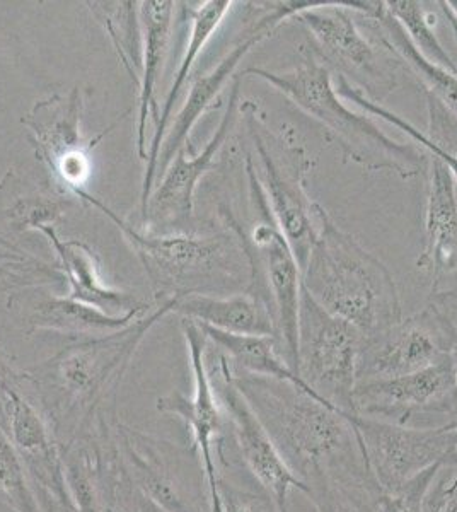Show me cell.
<instances>
[{"instance_id":"cell-1","label":"cell","mask_w":457,"mask_h":512,"mask_svg":"<svg viewBox=\"0 0 457 512\" xmlns=\"http://www.w3.org/2000/svg\"><path fill=\"white\" fill-rule=\"evenodd\" d=\"M316 214L318 238L302 272V286L328 313L355 326L365 342L388 332L403 320L393 275L319 204Z\"/></svg>"},{"instance_id":"cell-2","label":"cell","mask_w":457,"mask_h":512,"mask_svg":"<svg viewBox=\"0 0 457 512\" xmlns=\"http://www.w3.org/2000/svg\"><path fill=\"white\" fill-rule=\"evenodd\" d=\"M236 381L294 472L306 477L314 470H330L336 477L357 480L347 470L353 466L348 453L355 439L347 412L318 402L294 384L265 378Z\"/></svg>"},{"instance_id":"cell-3","label":"cell","mask_w":457,"mask_h":512,"mask_svg":"<svg viewBox=\"0 0 457 512\" xmlns=\"http://www.w3.org/2000/svg\"><path fill=\"white\" fill-rule=\"evenodd\" d=\"M241 76H255L272 84L307 115L316 118L340 146L347 161L369 171H391L401 178H413L422 171L423 156L415 147L391 139L371 118L343 103L331 72L324 65L311 60L280 74L249 67Z\"/></svg>"},{"instance_id":"cell-4","label":"cell","mask_w":457,"mask_h":512,"mask_svg":"<svg viewBox=\"0 0 457 512\" xmlns=\"http://www.w3.org/2000/svg\"><path fill=\"white\" fill-rule=\"evenodd\" d=\"M365 468L379 492H394L434 466H457V429L413 427L348 414Z\"/></svg>"},{"instance_id":"cell-5","label":"cell","mask_w":457,"mask_h":512,"mask_svg":"<svg viewBox=\"0 0 457 512\" xmlns=\"http://www.w3.org/2000/svg\"><path fill=\"white\" fill-rule=\"evenodd\" d=\"M365 338L338 316L328 313L302 286L299 308V374L318 395L347 414L353 412V391Z\"/></svg>"},{"instance_id":"cell-6","label":"cell","mask_w":457,"mask_h":512,"mask_svg":"<svg viewBox=\"0 0 457 512\" xmlns=\"http://www.w3.org/2000/svg\"><path fill=\"white\" fill-rule=\"evenodd\" d=\"M452 390L454 374L446 355L418 373L359 381L353 391V412L393 424L427 427L430 417L449 415Z\"/></svg>"},{"instance_id":"cell-7","label":"cell","mask_w":457,"mask_h":512,"mask_svg":"<svg viewBox=\"0 0 457 512\" xmlns=\"http://www.w3.org/2000/svg\"><path fill=\"white\" fill-rule=\"evenodd\" d=\"M248 117L251 122V135L265 173V185L261 188L267 197L268 207L278 231L287 239L301 272H304L318 238V204L307 197L304 190V176L309 169V159L302 147L289 146L287 163L282 166L273 158L268 140L258 132L256 117Z\"/></svg>"},{"instance_id":"cell-8","label":"cell","mask_w":457,"mask_h":512,"mask_svg":"<svg viewBox=\"0 0 457 512\" xmlns=\"http://www.w3.org/2000/svg\"><path fill=\"white\" fill-rule=\"evenodd\" d=\"M316 6L313 2H278L273 4L272 9L256 19L255 23L244 31L241 40L232 47L231 52L227 53L224 59L220 60L219 65L210 70L205 76H198L191 84L190 94L185 103L178 111L173 123H169L168 132L162 140L161 154H159V164L157 171L164 175V171L173 163L174 156L188 146L190 142L191 130L197 125L198 120L214 108L215 98L219 96L226 82L231 79L234 70L239 62L248 55L256 45L261 41L267 40L268 36L273 35L280 24L292 19L299 12L309 7Z\"/></svg>"},{"instance_id":"cell-9","label":"cell","mask_w":457,"mask_h":512,"mask_svg":"<svg viewBox=\"0 0 457 512\" xmlns=\"http://www.w3.org/2000/svg\"><path fill=\"white\" fill-rule=\"evenodd\" d=\"M253 250L260 253V260H249V267L263 268V280L253 279V284H265V301L272 309L277 326V340L292 371L299 374V308H301L302 272L287 239L278 231L272 212L265 222L253 231ZM260 277V275H251ZM260 277V279H261ZM301 376V374H299Z\"/></svg>"},{"instance_id":"cell-10","label":"cell","mask_w":457,"mask_h":512,"mask_svg":"<svg viewBox=\"0 0 457 512\" xmlns=\"http://www.w3.org/2000/svg\"><path fill=\"white\" fill-rule=\"evenodd\" d=\"M220 362H222L220 364L222 405L226 407L227 414L231 417L241 456L256 480L261 483V487L277 504L278 511L287 512L290 490H301L307 495L309 487L301 477H297L296 472L290 468L282 453L278 451L277 444L273 443L267 427L249 405L236 378H232L226 359Z\"/></svg>"},{"instance_id":"cell-11","label":"cell","mask_w":457,"mask_h":512,"mask_svg":"<svg viewBox=\"0 0 457 512\" xmlns=\"http://www.w3.org/2000/svg\"><path fill=\"white\" fill-rule=\"evenodd\" d=\"M176 299L178 296L169 297L149 318H139L122 332L93 338L64 350L53 361L62 388L76 398H93L105 388V384L110 383L111 378L123 373L145 333L162 316L173 311Z\"/></svg>"},{"instance_id":"cell-12","label":"cell","mask_w":457,"mask_h":512,"mask_svg":"<svg viewBox=\"0 0 457 512\" xmlns=\"http://www.w3.org/2000/svg\"><path fill=\"white\" fill-rule=\"evenodd\" d=\"M183 333L190 350L191 369H193V381H195L193 396L186 398L181 393H174L161 398L157 402V408L161 412L178 415L185 420L202 456L203 470H205L207 487H209L210 511L224 512L222 501H220V478L217 475L214 453H212V441L220 431V410L215 398L214 384L210 381L209 371L205 367L207 337L202 332V328L190 320H183Z\"/></svg>"},{"instance_id":"cell-13","label":"cell","mask_w":457,"mask_h":512,"mask_svg":"<svg viewBox=\"0 0 457 512\" xmlns=\"http://www.w3.org/2000/svg\"><path fill=\"white\" fill-rule=\"evenodd\" d=\"M239 88H241V77H236L229 94L226 115L220 120L219 127L215 128L214 134L203 147V151L195 154L191 144H188L174 156L173 163L169 164V168L162 175L161 183L152 190L144 222L156 221L181 226L191 221L193 197H195L198 181L202 180L207 171L214 168L220 147L224 146L236 122Z\"/></svg>"},{"instance_id":"cell-14","label":"cell","mask_w":457,"mask_h":512,"mask_svg":"<svg viewBox=\"0 0 457 512\" xmlns=\"http://www.w3.org/2000/svg\"><path fill=\"white\" fill-rule=\"evenodd\" d=\"M446 355L439 323L427 308L365 342L360 355L359 381L418 373L442 361Z\"/></svg>"},{"instance_id":"cell-15","label":"cell","mask_w":457,"mask_h":512,"mask_svg":"<svg viewBox=\"0 0 457 512\" xmlns=\"http://www.w3.org/2000/svg\"><path fill=\"white\" fill-rule=\"evenodd\" d=\"M0 429L6 432L12 446L18 449L24 465L33 473L41 485H45L64 509H70L64 466L48 432L45 420L41 419L31 403L21 395L7 376L6 367L0 364Z\"/></svg>"},{"instance_id":"cell-16","label":"cell","mask_w":457,"mask_h":512,"mask_svg":"<svg viewBox=\"0 0 457 512\" xmlns=\"http://www.w3.org/2000/svg\"><path fill=\"white\" fill-rule=\"evenodd\" d=\"M77 197L103 210L105 216L115 222L118 229L127 236L128 241L139 251L145 267L151 274L159 275V279L178 280L186 274H209L215 268H224L226 246L217 239L188 238V236H173V238H154L139 233L137 229L122 221L113 210L91 195V193H76Z\"/></svg>"},{"instance_id":"cell-17","label":"cell","mask_w":457,"mask_h":512,"mask_svg":"<svg viewBox=\"0 0 457 512\" xmlns=\"http://www.w3.org/2000/svg\"><path fill=\"white\" fill-rule=\"evenodd\" d=\"M296 21L306 26L318 45L326 50L331 59L345 65L360 76H367V86L372 89L391 91L396 79L384 74L376 47L360 33L343 7L316 4L296 14Z\"/></svg>"},{"instance_id":"cell-18","label":"cell","mask_w":457,"mask_h":512,"mask_svg":"<svg viewBox=\"0 0 457 512\" xmlns=\"http://www.w3.org/2000/svg\"><path fill=\"white\" fill-rule=\"evenodd\" d=\"M418 268L440 280L457 272V197L451 171L440 159L432 158L427 214H425V248Z\"/></svg>"},{"instance_id":"cell-19","label":"cell","mask_w":457,"mask_h":512,"mask_svg":"<svg viewBox=\"0 0 457 512\" xmlns=\"http://www.w3.org/2000/svg\"><path fill=\"white\" fill-rule=\"evenodd\" d=\"M231 0H209L203 2L197 9H188L191 21L190 40L186 47L185 57L181 60L180 70L174 76L173 86L169 89L168 98L164 101L162 111L157 120L156 132L152 137V142L147 149V161H145L144 181H142V198H140V209H142V219L147 216V207H149V198H151L154 183L157 180V164H159V154H161L162 140L168 132L169 120L173 115L174 103L178 101L181 89L185 86L190 76L191 67L202 53L203 47L209 43L210 38L215 31L219 30L220 24L231 11Z\"/></svg>"},{"instance_id":"cell-20","label":"cell","mask_w":457,"mask_h":512,"mask_svg":"<svg viewBox=\"0 0 457 512\" xmlns=\"http://www.w3.org/2000/svg\"><path fill=\"white\" fill-rule=\"evenodd\" d=\"M173 311L185 316V320L212 326L222 332L277 338L272 309L256 292L248 291L231 297L178 294Z\"/></svg>"},{"instance_id":"cell-21","label":"cell","mask_w":457,"mask_h":512,"mask_svg":"<svg viewBox=\"0 0 457 512\" xmlns=\"http://www.w3.org/2000/svg\"><path fill=\"white\" fill-rule=\"evenodd\" d=\"M47 236L57 253L60 267L64 268L65 279L69 280V296L74 301L94 306L111 316L127 315L137 308H144L125 292L106 286L99 275L98 260L94 251L81 241L58 238L50 224L38 227Z\"/></svg>"},{"instance_id":"cell-22","label":"cell","mask_w":457,"mask_h":512,"mask_svg":"<svg viewBox=\"0 0 457 512\" xmlns=\"http://www.w3.org/2000/svg\"><path fill=\"white\" fill-rule=\"evenodd\" d=\"M84 108L81 89L74 88L69 96L55 94L36 103L23 123L35 135L36 154L48 168L55 169L60 161L77 152L91 151L94 144L84 146L81 117Z\"/></svg>"},{"instance_id":"cell-23","label":"cell","mask_w":457,"mask_h":512,"mask_svg":"<svg viewBox=\"0 0 457 512\" xmlns=\"http://www.w3.org/2000/svg\"><path fill=\"white\" fill-rule=\"evenodd\" d=\"M140 28H142V72L139 84V125H137V154L147 161V118L159 120L157 113V81L168 52L169 36L173 28L174 2L171 0H145L140 2Z\"/></svg>"},{"instance_id":"cell-24","label":"cell","mask_w":457,"mask_h":512,"mask_svg":"<svg viewBox=\"0 0 457 512\" xmlns=\"http://www.w3.org/2000/svg\"><path fill=\"white\" fill-rule=\"evenodd\" d=\"M198 326L202 328L207 340H212L217 347L231 357L232 361L243 367L244 371H248L251 376L294 384L307 395L316 398L318 402L331 405L328 400H324L323 396L318 395L299 374L292 371V367L284 359L277 338L267 337V335H238V333L215 330L212 326ZM331 407H335V405H331Z\"/></svg>"},{"instance_id":"cell-25","label":"cell","mask_w":457,"mask_h":512,"mask_svg":"<svg viewBox=\"0 0 457 512\" xmlns=\"http://www.w3.org/2000/svg\"><path fill=\"white\" fill-rule=\"evenodd\" d=\"M144 308H137L127 315L111 316L94 306L74 301L70 297H48L36 304L29 316V323L35 330L64 333L70 337L87 335V337H106L111 333L122 332L134 325L144 313Z\"/></svg>"},{"instance_id":"cell-26","label":"cell","mask_w":457,"mask_h":512,"mask_svg":"<svg viewBox=\"0 0 457 512\" xmlns=\"http://www.w3.org/2000/svg\"><path fill=\"white\" fill-rule=\"evenodd\" d=\"M369 16L379 24L382 45L394 50L403 62L410 65L427 88V98L434 99L457 122V74L432 64L418 52L400 21L388 11L386 2H374V9Z\"/></svg>"},{"instance_id":"cell-27","label":"cell","mask_w":457,"mask_h":512,"mask_svg":"<svg viewBox=\"0 0 457 512\" xmlns=\"http://www.w3.org/2000/svg\"><path fill=\"white\" fill-rule=\"evenodd\" d=\"M89 6L91 11L96 12L99 21L105 24L123 65L127 67L135 84L139 86V72H142V48H140L139 38L135 36L142 35L140 23H135L139 21L135 18L139 4L137 2H113V4L94 2Z\"/></svg>"},{"instance_id":"cell-28","label":"cell","mask_w":457,"mask_h":512,"mask_svg":"<svg viewBox=\"0 0 457 512\" xmlns=\"http://www.w3.org/2000/svg\"><path fill=\"white\" fill-rule=\"evenodd\" d=\"M386 7L393 14V18L400 21L411 43L415 45V48L422 53L425 59L434 65H439L442 69L457 74L456 64L452 62L446 48L442 47V43L435 35L429 14L425 12L420 2H415V0H393V2H386Z\"/></svg>"},{"instance_id":"cell-29","label":"cell","mask_w":457,"mask_h":512,"mask_svg":"<svg viewBox=\"0 0 457 512\" xmlns=\"http://www.w3.org/2000/svg\"><path fill=\"white\" fill-rule=\"evenodd\" d=\"M335 89L336 93L340 94L343 99H347V101H350L353 105L359 106L360 110H364L365 113H369V115H376V117L381 118L384 122H388L389 125L400 128V130H403L410 139H413L417 144H420V147L427 149V151L432 154V158L440 159L442 163L446 164L447 169L451 171L454 183L457 185V154L449 151L446 147L440 146L439 142H435L432 137L420 132L415 125H411V123L408 122V120H405V118L400 117V115H396V113L388 110V108H384V106L379 105L377 101H372V99L367 98L360 89L353 88L352 84L347 81V77L343 76V74H340V77L336 79Z\"/></svg>"},{"instance_id":"cell-30","label":"cell","mask_w":457,"mask_h":512,"mask_svg":"<svg viewBox=\"0 0 457 512\" xmlns=\"http://www.w3.org/2000/svg\"><path fill=\"white\" fill-rule=\"evenodd\" d=\"M304 482L318 512H376L365 501L364 490L355 480L336 477L328 470H314Z\"/></svg>"},{"instance_id":"cell-31","label":"cell","mask_w":457,"mask_h":512,"mask_svg":"<svg viewBox=\"0 0 457 512\" xmlns=\"http://www.w3.org/2000/svg\"><path fill=\"white\" fill-rule=\"evenodd\" d=\"M0 497L16 512H41L18 449L0 429Z\"/></svg>"},{"instance_id":"cell-32","label":"cell","mask_w":457,"mask_h":512,"mask_svg":"<svg viewBox=\"0 0 457 512\" xmlns=\"http://www.w3.org/2000/svg\"><path fill=\"white\" fill-rule=\"evenodd\" d=\"M442 470L444 466H434L405 483L401 489L379 492L376 512H425L427 495Z\"/></svg>"},{"instance_id":"cell-33","label":"cell","mask_w":457,"mask_h":512,"mask_svg":"<svg viewBox=\"0 0 457 512\" xmlns=\"http://www.w3.org/2000/svg\"><path fill=\"white\" fill-rule=\"evenodd\" d=\"M429 308L439 323L440 332L444 337V345H446L447 357H449L452 374H454V390H452L451 402H449V415H451V422H454L457 420V291L435 294Z\"/></svg>"},{"instance_id":"cell-34","label":"cell","mask_w":457,"mask_h":512,"mask_svg":"<svg viewBox=\"0 0 457 512\" xmlns=\"http://www.w3.org/2000/svg\"><path fill=\"white\" fill-rule=\"evenodd\" d=\"M219 492L224 512H280L268 494H251L222 480H219Z\"/></svg>"},{"instance_id":"cell-35","label":"cell","mask_w":457,"mask_h":512,"mask_svg":"<svg viewBox=\"0 0 457 512\" xmlns=\"http://www.w3.org/2000/svg\"><path fill=\"white\" fill-rule=\"evenodd\" d=\"M439 475L427 495L425 512H457V490L452 494L447 490V483L451 478L444 475V470Z\"/></svg>"},{"instance_id":"cell-36","label":"cell","mask_w":457,"mask_h":512,"mask_svg":"<svg viewBox=\"0 0 457 512\" xmlns=\"http://www.w3.org/2000/svg\"><path fill=\"white\" fill-rule=\"evenodd\" d=\"M440 7H442V11L446 14L447 21L451 24L452 31H454V35L457 38V16L456 12L452 11V7L449 6V2H440Z\"/></svg>"},{"instance_id":"cell-37","label":"cell","mask_w":457,"mask_h":512,"mask_svg":"<svg viewBox=\"0 0 457 512\" xmlns=\"http://www.w3.org/2000/svg\"><path fill=\"white\" fill-rule=\"evenodd\" d=\"M442 425H446V427H449V429H457V420H454V422H447V424H442ZM447 490H449V492H456L457 490V475L456 477L454 478H451V480H449V483H447Z\"/></svg>"},{"instance_id":"cell-38","label":"cell","mask_w":457,"mask_h":512,"mask_svg":"<svg viewBox=\"0 0 457 512\" xmlns=\"http://www.w3.org/2000/svg\"><path fill=\"white\" fill-rule=\"evenodd\" d=\"M449 6L452 7V11L456 12L457 16V0H451V2H449Z\"/></svg>"},{"instance_id":"cell-39","label":"cell","mask_w":457,"mask_h":512,"mask_svg":"<svg viewBox=\"0 0 457 512\" xmlns=\"http://www.w3.org/2000/svg\"><path fill=\"white\" fill-rule=\"evenodd\" d=\"M64 512H72V509H64Z\"/></svg>"}]
</instances>
